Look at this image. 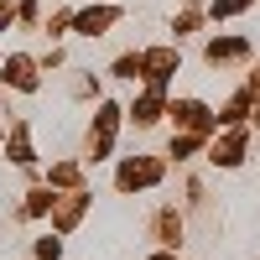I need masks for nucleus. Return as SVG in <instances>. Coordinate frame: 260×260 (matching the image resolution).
<instances>
[{
	"mask_svg": "<svg viewBox=\"0 0 260 260\" xmlns=\"http://www.w3.org/2000/svg\"><path fill=\"white\" fill-rule=\"evenodd\" d=\"M156 177H161L156 161H125V167H120V187H125V192H130V187H151Z\"/></svg>",
	"mask_w": 260,
	"mask_h": 260,
	"instance_id": "obj_1",
	"label": "nucleus"
},
{
	"mask_svg": "<svg viewBox=\"0 0 260 260\" xmlns=\"http://www.w3.org/2000/svg\"><path fill=\"white\" fill-rule=\"evenodd\" d=\"M115 16H120V11H110V6H99V11H83V16L73 21V26H78L83 37H104V26H110Z\"/></svg>",
	"mask_w": 260,
	"mask_h": 260,
	"instance_id": "obj_2",
	"label": "nucleus"
},
{
	"mask_svg": "<svg viewBox=\"0 0 260 260\" xmlns=\"http://www.w3.org/2000/svg\"><path fill=\"white\" fill-rule=\"evenodd\" d=\"M6 83H16V89H37V62L31 57H11L6 62Z\"/></svg>",
	"mask_w": 260,
	"mask_h": 260,
	"instance_id": "obj_3",
	"label": "nucleus"
},
{
	"mask_svg": "<svg viewBox=\"0 0 260 260\" xmlns=\"http://www.w3.org/2000/svg\"><path fill=\"white\" fill-rule=\"evenodd\" d=\"M240 151H245V136H224L219 146H213V167H240L245 161Z\"/></svg>",
	"mask_w": 260,
	"mask_h": 260,
	"instance_id": "obj_4",
	"label": "nucleus"
},
{
	"mask_svg": "<svg viewBox=\"0 0 260 260\" xmlns=\"http://www.w3.org/2000/svg\"><path fill=\"white\" fill-rule=\"evenodd\" d=\"M62 255V240H52V234H42L37 240V260H57Z\"/></svg>",
	"mask_w": 260,
	"mask_h": 260,
	"instance_id": "obj_5",
	"label": "nucleus"
},
{
	"mask_svg": "<svg viewBox=\"0 0 260 260\" xmlns=\"http://www.w3.org/2000/svg\"><path fill=\"white\" fill-rule=\"evenodd\" d=\"M115 73H120V78H136V73H141V57H120Z\"/></svg>",
	"mask_w": 260,
	"mask_h": 260,
	"instance_id": "obj_6",
	"label": "nucleus"
},
{
	"mask_svg": "<svg viewBox=\"0 0 260 260\" xmlns=\"http://www.w3.org/2000/svg\"><path fill=\"white\" fill-rule=\"evenodd\" d=\"M250 0H219V6H213V16H234V11H245Z\"/></svg>",
	"mask_w": 260,
	"mask_h": 260,
	"instance_id": "obj_7",
	"label": "nucleus"
},
{
	"mask_svg": "<svg viewBox=\"0 0 260 260\" xmlns=\"http://www.w3.org/2000/svg\"><path fill=\"white\" fill-rule=\"evenodd\" d=\"M6 21H11V6H6V0H0V26H6Z\"/></svg>",
	"mask_w": 260,
	"mask_h": 260,
	"instance_id": "obj_8",
	"label": "nucleus"
},
{
	"mask_svg": "<svg viewBox=\"0 0 260 260\" xmlns=\"http://www.w3.org/2000/svg\"><path fill=\"white\" fill-rule=\"evenodd\" d=\"M151 260H172V255H151Z\"/></svg>",
	"mask_w": 260,
	"mask_h": 260,
	"instance_id": "obj_9",
	"label": "nucleus"
}]
</instances>
